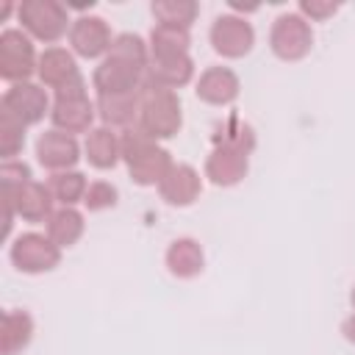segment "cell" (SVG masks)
Listing matches in <instances>:
<instances>
[{
  "label": "cell",
  "instance_id": "7c38bea8",
  "mask_svg": "<svg viewBox=\"0 0 355 355\" xmlns=\"http://www.w3.org/2000/svg\"><path fill=\"white\" fill-rule=\"evenodd\" d=\"M144 75H147L144 67L116 55H105L92 72V86H94V94H128L144 86Z\"/></svg>",
  "mask_w": 355,
  "mask_h": 355
},
{
  "label": "cell",
  "instance_id": "30bf717a",
  "mask_svg": "<svg viewBox=\"0 0 355 355\" xmlns=\"http://www.w3.org/2000/svg\"><path fill=\"white\" fill-rule=\"evenodd\" d=\"M0 108L8 111L14 119H19L25 128H31V125H39L44 116H50L53 100L42 83L25 80V83H11L3 92Z\"/></svg>",
  "mask_w": 355,
  "mask_h": 355
},
{
  "label": "cell",
  "instance_id": "5b68a950",
  "mask_svg": "<svg viewBox=\"0 0 355 355\" xmlns=\"http://www.w3.org/2000/svg\"><path fill=\"white\" fill-rule=\"evenodd\" d=\"M97 119V105L86 92V80L72 83L67 89L53 92V108H50V125L61 133L78 136V133H89Z\"/></svg>",
  "mask_w": 355,
  "mask_h": 355
},
{
  "label": "cell",
  "instance_id": "d4e9b609",
  "mask_svg": "<svg viewBox=\"0 0 355 355\" xmlns=\"http://www.w3.org/2000/svg\"><path fill=\"white\" fill-rule=\"evenodd\" d=\"M147 44H150V58L183 55L191 47V33L186 28H175V25H153Z\"/></svg>",
  "mask_w": 355,
  "mask_h": 355
},
{
  "label": "cell",
  "instance_id": "44dd1931",
  "mask_svg": "<svg viewBox=\"0 0 355 355\" xmlns=\"http://www.w3.org/2000/svg\"><path fill=\"white\" fill-rule=\"evenodd\" d=\"M83 158L89 161V166L108 172L122 161V147H119V130L97 125L86 133L83 139Z\"/></svg>",
  "mask_w": 355,
  "mask_h": 355
},
{
  "label": "cell",
  "instance_id": "d6986e66",
  "mask_svg": "<svg viewBox=\"0 0 355 355\" xmlns=\"http://www.w3.org/2000/svg\"><path fill=\"white\" fill-rule=\"evenodd\" d=\"M144 80L158 86V89L178 92V89H183V86H189L194 80V58L189 53L166 55V58H150Z\"/></svg>",
  "mask_w": 355,
  "mask_h": 355
},
{
  "label": "cell",
  "instance_id": "ffe728a7",
  "mask_svg": "<svg viewBox=\"0 0 355 355\" xmlns=\"http://www.w3.org/2000/svg\"><path fill=\"white\" fill-rule=\"evenodd\" d=\"M164 263L169 269L172 277L178 280H191L197 275H202L205 269V252L202 244L191 236H180L175 241H169L166 252H164Z\"/></svg>",
  "mask_w": 355,
  "mask_h": 355
},
{
  "label": "cell",
  "instance_id": "603a6c76",
  "mask_svg": "<svg viewBox=\"0 0 355 355\" xmlns=\"http://www.w3.org/2000/svg\"><path fill=\"white\" fill-rule=\"evenodd\" d=\"M44 233L61 250H69V247H75L83 239V233H86V216L78 208H55V214L44 222Z\"/></svg>",
  "mask_w": 355,
  "mask_h": 355
},
{
  "label": "cell",
  "instance_id": "8fae6325",
  "mask_svg": "<svg viewBox=\"0 0 355 355\" xmlns=\"http://www.w3.org/2000/svg\"><path fill=\"white\" fill-rule=\"evenodd\" d=\"M67 42H69V50L75 53V58H86V61H94V58H105L111 44H114V33H111V25L97 17V14H80L72 19V28L67 33Z\"/></svg>",
  "mask_w": 355,
  "mask_h": 355
},
{
  "label": "cell",
  "instance_id": "4dcf8cb0",
  "mask_svg": "<svg viewBox=\"0 0 355 355\" xmlns=\"http://www.w3.org/2000/svg\"><path fill=\"white\" fill-rule=\"evenodd\" d=\"M297 11L308 22H324V19H330L338 11V3H330V0H300Z\"/></svg>",
  "mask_w": 355,
  "mask_h": 355
},
{
  "label": "cell",
  "instance_id": "9a60e30c",
  "mask_svg": "<svg viewBox=\"0 0 355 355\" xmlns=\"http://www.w3.org/2000/svg\"><path fill=\"white\" fill-rule=\"evenodd\" d=\"M3 202L11 205L22 222H33V225L47 222L55 214V200L47 183H39V180H31L19 189H3Z\"/></svg>",
  "mask_w": 355,
  "mask_h": 355
},
{
  "label": "cell",
  "instance_id": "8992f818",
  "mask_svg": "<svg viewBox=\"0 0 355 355\" xmlns=\"http://www.w3.org/2000/svg\"><path fill=\"white\" fill-rule=\"evenodd\" d=\"M61 252L64 250L47 233L28 230V233H19L11 241L8 261L22 275H44V272H53L61 263Z\"/></svg>",
  "mask_w": 355,
  "mask_h": 355
},
{
  "label": "cell",
  "instance_id": "83f0119b",
  "mask_svg": "<svg viewBox=\"0 0 355 355\" xmlns=\"http://www.w3.org/2000/svg\"><path fill=\"white\" fill-rule=\"evenodd\" d=\"M108 55H116V58H125L130 64H139V67H150V44L139 36V33H116L114 36V44L108 50Z\"/></svg>",
  "mask_w": 355,
  "mask_h": 355
},
{
  "label": "cell",
  "instance_id": "484cf974",
  "mask_svg": "<svg viewBox=\"0 0 355 355\" xmlns=\"http://www.w3.org/2000/svg\"><path fill=\"white\" fill-rule=\"evenodd\" d=\"M150 14H153L155 25H175V28L189 31L200 14V3H194V0H153Z\"/></svg>",
  "mask_w": 355,
  "mask_h": 355
},
{
  "label": "cell",
  "instance_id": "f546056e",
  "mask_svg": "<svg viewBox=\"0 0 355 355\" xmlns=\"http://www.w3.org/2000/svg\"><path fill=\"white\" fill-rule=\"evenodd\" d=\"M0 180H3V189H19L25 183L33 180V172L25 161L14 158V161H3L0 164Z\"/></svg>",
  "mask_w": 355,
  "mask_h": 355
},
{
  "label": "cell",
  "instance_id": "6da1fadb",
  "mask_svg": "<svg viewBox=\"0 0 355 355\" xmlns=\"http://www.w3.org/2000/svg\"><path fill=\"white\" fill-rule=\"evenodd\" d=\"M119 147H122V161L128 166V175L136 186H155L166 178L172 169V153L161 147V141L150 139L139 125L119 130Z\"/></svg>",
  "mask_w": 355,
  "mask_h": 355
},
{
  "label": "cell",
  "instance_id": "e0dca14e",
  "mask_svg": "<svg viewBox=\"0 0 355 355\" xmlns=\"http://www.w3.org/2000/svg\"><path fill=\"white\" fill-rule=\"evenodd\" d=\"M202 191V178L191 164H172L166 178L158 183V194L166 205L172 208H186L200 200Z\"/></svg>",
  "mask_w": 355,
  "mask_h": 355
},
{
  "label": "cell",
  "instance_id": "1f68e13d",
  "mask_svg": "<svg viewBox=\"0 0 355 355\" xmlns=\"http://www.w3.org/2000/svg\"><path fill=\"white\" fill-rule=\"evenodd\" d=\"M341 336H344L349 344H355V311L341 322Z\"/></svg>",
  "mask_w": 355,
  "mask_h": 355
},
{
  "label": "cell",
  "instance_id": "f1b7e54d",
  "mask_svg": "<svg viewBox=\"0 0 355 355\" xmlns=\"http://www.w3.org/2000/svg\"><path fill=\"white\" fill-rule=\"evenodd\" d=\"M119 202V189L108 180H92L89 189H86V197H83V208L89 214H100V211H108V208H116Z\"/></svg>",
  "mask_w": 355,
  "mask_h": 355
},
{
  "label": "cell",
  "instance_id": "5bb4252c",
  "mask_svg": "<svg viewBox=\"0 0 355 355\" xmlns=\"http://www.w3.org/2000/svg\"><path fill=\"white\" fill-rule=\"evenodd\" d=\"M36 78H39V83H42L44 89H50V92H58V89H67V86L83 80L75 53H72L69 47H61V44L44 47V50L39 53Z\"/></svg>",
  "mask_w": 355,
  "mask_h": 355
},
{
  "label": "cell",
  "instance_id": "52a82bcc",
  "mask_svg": "<svg viewBox=\"0 0 355 355\" xmlns=\"http://www.w3.org/2000/svg\"><path fill=\"white\" fill-rule=\"evenodd\" d=\"M313 47V28L300 11H283L269 28V50L280 61H302Z\"/></svg>",
  "mask_w": 355,
  "mask_h": 355
},
{
  "label": "cell",
  "instance_id": "2e32d148",
  "mask_svg": "<svg viewBox=\"0 0 355 355\" xmlns=\"http://www.w3.org/2000/svg\"><path fill=\"white\" fill-rule=\"evenodd\" d=\"M194 94L200 103L205 105H233L241 94V80L230 67H208L200 72V78L194 80Z\"/></svg>",
  "mask_w": 355,
  "mask_h": 355
},
{
  "label": "cell",
  "instance_id": "4316f807",
  "mask_svg": "<svg viewBox=\"0 0 355 355\" xmlns=\"http://www.w3.org/2000/svg\"><path fill=\"white\" fill-rule=\"evenodd\" d=\"M25 125L0 108V155L3 161H14L25 147Z\"/></svg>",
  "mask_w": 355,
  "mask_h": 355
},
{
  "label": "cell",
  "instance_id": "4fadbf2b",
  "mask_svg": "<svg viewBox=\"0 0 355 355\" xmlns=\"http://www.w3.org/2000/svg\"><path fill=\"white\" fill-rule=\"evenodd\" d=\"M83 158V147L75 136L69 133H61L55 128L39 133L36 139V161L39 166H44L50 175L53 172H67V169H75L78 161Z\"/></svg>",
  "mask_w": 355,
  "mask_h": 355
},
{
  "label": "cell",
  "instance_id": "7a4b0ae2",
  "mask_svg": "<svg viewBox=\"0 0 355 355\" xmlns=\"http://www.w3.org/2000/svg\"><path fill=\"white\" fill-rule=\"evenodd\" d=\"M252 147H255V136L247 125L236 128V130H227V136L219 139L214 144V150L208 153V158H205L208 183L216 186V189L239 186L250 172V150Z\"/></svg>",
  "mask_w": 355,
  "mask_h": 355
},
{
  "label": "cell",
  "instance_id": "3957f363",
  "mask_svg": "<svg viewBox=\"0 0 355 355\" xmlns=\"http://www.w3.org/2000/svg\"><path fill=\"white\" fill-rule=\"evenodd\" d=\"M139 128L150 139H155V141L175 139L180 133V128H183V105H180L178 92L158 89V86L144 80V86H141Z\"/></svg>",
  "mask_w": 355,
  "mask_h": 355
},
{
  "label": "cell",
  "instance_id": "d6a6232c",
  "mask_svg": "<svg viewBox=\"0 0 355 355\" xmlns=\"http://www.w3.org/2000/svg\"><path fill=\"white\" fill-rule=\"evenodd\" d=\"M349 305H352V311H355V286H352V291H349Z\"/></svg>",
  "mask_w": 355,
  "mask_h": 355
},
{
  "label": "cell",
  "instance_id": "9c48e42d",
  "mask_svg": "<svg viewBox=\"0 0 355 355\" xmlns=\"http://www.w3.org/2000/svg\"><path fill=\"white\" fill-rule=\"evenodd\" d=\"M208 42L214 47L216 55L222 58H244L252 53L255 47V28L247 17H239V14H219L211 28H208Z\"/></svg>",
  "mask_w": 355,
  "mask_h": 355
},
{
  "label": "cell",
  "instance_id": "277c9868",
  "mask_svg": "<svg viewBox=\"0 0 355 355\" xmlns=\"http://www.w3.org/2000/svg\"><path fill=\"white\" fill-rule=\"evenodd\" d=\"M17 22L33 42H44L50 47L72 28L69 6L61 0H22L17 6Z\"/></svg>",
  "mask_w": 355,
  "mask_h": 355
},
{
  "label": "cell",
  "instance_id": "ac0fdd59",
  "mask_svg": "<svg viewBox=\"0 0 355 355\" xmlns=\"http://www.w3.org/2000/svg\"><path fill=\"white\" fill-rule=\"evenodd\" d=\"M97 105V119L105 128L114 130H128L139 125V111H141V89L128 92V94H94Z\"/></svg>",
  "mask_w": 355,
  "mask_h": 355
},
{
  "label": "cell",
  "instance_id": "cb8c5ba5",
  "mask_svg": "<svg viewBox=\"0 0 355 355\" xmlns=\"http://www.w3.org/2000/svg\"><path fill=\"white\" fill-rule=\"evenodd\" d=\"M47 189L58 202V208H75L78 202H83L89 180L80 169H67V172H53L47 178Z\"/></svg>",
  "mask_w": 355,
  "mask_h": 355
},
{
  "label": "cell",
  "instance_id": "7402d4cb",
  "mask_svg": "<svg viewBox=\"0 0 355 355\" xmlns=\"http://www.w3.org/2000/svg\"><path fill=\"white\" fill-rule=\"evenodd\" d=\"M33 333H36V324L28 311H19V308L6 311L3 327H0V355H19L33 341Z\"/></svg>",
  "mask_w": 355,
  "mask_h": 355
},
{
  "label": "cell",
  "instance_id": "ba28073f",
  "mask_svg": "<svg viewBox=\"0 0 355 355\" xmlns=\"http://www.w3.org/2000/svg\"><path fill=\"white\" fill-rule=\"evenodd\" d=\"M39 53L33 39L22 28H3L0 31V78L11 83H25L36 75Z\"/></svg>",
  "mask_w": 355,
  "mask_h": 355
}]
</instances>
